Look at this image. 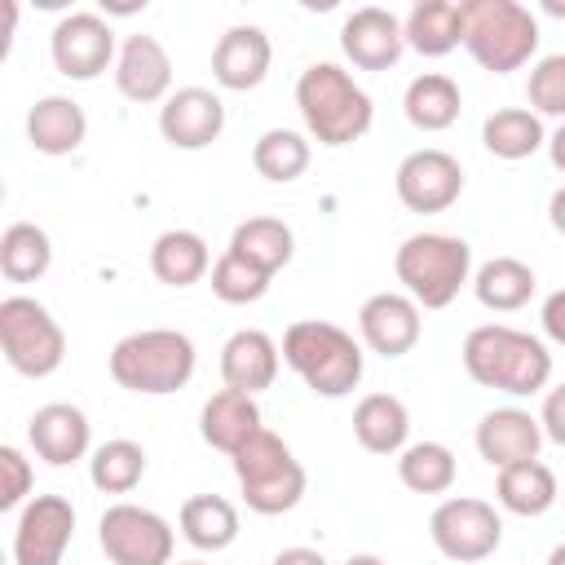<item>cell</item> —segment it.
<instances>
[{
	"mask_svg": "<svg viewBox=\"0 0 565 565\" xmlns=\"http://www.w3.org/2000/svg\"><path fill=\"white\" fill-rule=\"evenodd\" d=\"M539 446H543V424H539V415H530L521 406H494L477 419V455L494 472L539 459Z\"/></svg>",
	"mask_w": 565,
	"mask_h": 565,
	"instance_id": "cell-19",
	"label": "cell"
},
{
	"mask_svg": "<svg viewBox=\"0 0 565 565\" xmlns=\"http://www.w3.org/2000/svg\"><path fill=\"white\" fill-rule=\"evenodd\" d=\"M278 362H282V349L260 327H243L221 344V380H225V388H238V393H252V397L265 393L278 380Z\"/></svg>",
	"mask_w": 565,
	"mask_h": 565,
	"instance_id": "cell-21",
	"label": "cell"
},
{
	"mask_svg": "<svg viewBox=\"0 0 565 565\" xmlns=\"http://www.w3.org/2000/svg\"><path fill=\"white\" fill-rule=\"evenodd\" d=\"M97 543L106 552L110 565H172V547H177V530L141 503H110L97 521Z\"/></svg>",
	"mask_w": 565,
	"mask_h": 565,
	"instance_id": "cell-10",
	"label": "cell"
},
{
	"mask_svg": "<svg viewBox=\"0 0 565 565\" xmlns=\"http://www.w3.org/2000/svg\"><path fill=\"white\" fill-rule=\"evenodd\" d=\"M539 424H543V437H547V441L565 446V384L547 388L543 411H539Z\"/></svg>",
	"mask_w": 565,
	"mask_h": 565,
	"instance_id": "cell-40",
	"label": "cell"
},
{
	"mask_svg": "<svg viewBox=\"0 0 565 565\" xmlns=\"http://www.w3.org/2000/svg\"><path fill=\"white\" fill-rule=\"evenodd\" d=\"M88 137V115L75 97H62V93H49L40 97L31 110H26V141L40 150V154H75Z\"/></svg>",
	"mask_w": 565,
	"mask_h": 565,
	"instance_id": "cell-23",
	"label": "cell"
},
{
	"mask_svg": "<svg viewBox=\"0 0 565 565\" xmlns=\"http://www.w3.org/2000/svg\"><path fill=\"white\" fill-rule=\"evenodd\" d=\"M344 565H388V561H384V556H375V552H353Z\"/></svg>",
	"mask_w": 565,
	"mask_h": 565,
	"instance_id": "cell-45",
	"label": "cell"
},
{
	"mask_svg": "<svg viewBox=\"0 0 565 565\" xmlns=\"http://www.w3.org/2000/svg\"><path fill=\"white\" fill-rule=\"evenodd\" d=\"M115 88L137 106L168 102L172 97V57H168V49L146 31L128 35L119 44V57H115Z\"/></svg>",
	"mask_w": 565,
	"mask_h": 565,
	"instance_id": "cell-17",
	"label": "cell"
},
{
	"mask_svg": "<svg viewBox=\"0 0 565 565\" xmlns=\"http://www.w3.org/2000/svg\"><path fill=\"white\" fill-rule=\"evenodd\" d=\"M358 335L371 353L380 358H402L419 344L424 335V318H419V305L406 296V291H375L362 300L358 309Z\"/></svg>",
	"mask_w": 565,
	"mask_h": 565,
	"instance_id": "cell-14",
	"label": "cell"
},
{
	"mask_svg": "<svg viewBox=\"0 0 565 565\" xmlns=\"http://www.w3.org/2000/svg\"><path fill=\"white\" fill-rule=\"evenodd\" d=\"M525 97H530V110L543 119H565V53H547L530 66V79H525Z\"/></svg>",
	"mask_w": 565,
	"mask_h": 565,
	"instance_id": "cell-38",
	"label": "cell"
},
{
	"mask_svg": "<svg viewBox=\"0 0 565 565\" xmlns=\"http://www.w3.org/2000/svg\"><path fill=\"white\" fill-rule=\"evenodd\" d=\"M49 57H53L57 75L84 84V79H97L106 66H115L119 44H115V31L102 13L79 9V13L57 18V26L49 35Z\"/></svg>",
	"mask_w": 565,
	"mask_h": 565,
	"instance_id": "cell-12",
	"label": "cell"
},
{
	"mask_svg": "<svg viewBox=\"0 0 565 565\" xmlns=\"http://www.w3.org/2000/svg\"><path fill=\"white\" fill-rule=\"evenodd\" d=\"M309 159H313V146L296 128H265L252 146V168L274 185H287V181L305 177Z\"/></svg>",
	"mask_w": 565,
	"mask_h": 565,
	"instance_id": "cell-34",
	"label": "cell"
},
{
	"mask_svg": "<svg viewBox=\"0 0 565 565\" xmlns=\"http://www.w3.org/2000/svg\"><path fill=\"white\" fill-rule=\"evenodd\" d=\"M269 565H327V556L318 547H282Z\"/></svg>",
	"mask_w": 565,
	"mask_h": 565,
	"instance_id": "cell-42",
	"label": "cell"
},
{
	"mask_svg": "<svg viewBox=\"0 0 565 565\" xmlns=\"http://www.w3.org/2000/svg\"><path fill=\"white\" fill-rule=\"evenodd\" d=\"M463 371L472 384L508 393V397H530L543 393L552 380V353L539 335L516 331L508 322H481L463 335Z\"/></svg>",
	"mask_w": 565,
	"mask_h": 565,
	"instance_id": "cell-1",
	"label": "cell"
},
{
	"mask_svg": "<svg viewBox=\"0 0 565 565\" xmlns=\"http://www.w3.org/2000/svg\"><path fill=\"white\" fill-rule=\"evenodd\" d=\"M53 265V243L35 221H13L0 234V274L9 282H35Z\"/></svg>",
	"mask_w": 565,
	"mask_h": 565,
	"instance_id": "cell-35",
	"label": "cell"
},
{
	"mask_svg": "<svg viewBox=\"0 0 565 565\" xmlns=\"http://www.w3.org/2000/svg\"><path fill=\"white\" fill-rule=\"evenodd\" d=\"M547 565H565V543H556V547L547 552Z\"/></svg>",
	"mask_w": 565,
	"mask_h": 565,
	"instance_id": "cell-46",
	"label": "cell"
},
{
	"mask_svg": "<svg viewBox=\"0 0 565 565\" xmlns=\"http://www.w3.org/2000/svg\"><path fill=\"white\" fill-rule=\"evenodd\" d=\"M296 110L318 146H349L371 132V93L340 62H309L296 79Z\"/></svg>",
	"mask_w": 565,
	"mask_h": 565,
	"instance_id": "cell-2",
	"label": "cell"
},
{
	"mask_svg": "<svg viewBox=\"0 0 565 565\" xmlns=\"http://www.w3.org/2000/svg\"><path fill=\"white\" fill-rule=\"evenodd\" d=\"M177 565H207V561H177Z\"/></svg>",
	"mask_w": 565,
	"mask_h": 565,
	"instance_id": "cell-47",
	"label": "cell"
},
{
	"mask_svg": "<svg viewBox=\"0 0 565 565\" xmlns=\"http://www.w3.org/2000/svg\"><path fill=\"white\" fill-rule=\"evenodd\" d=\"M463 49L490 75H512L539 53V18L516 0H459Z\"/></svg>",
	"mask_w": 565,
	"mask_h": 565,
	"instance_id": "cell-6",
	"label": "cell"
},
{
	"mask_svg": "<svg viewBox=\"0 0 565 565\" xmlns=\"http://www.w3.org/2000/svg\"><path fill=\"white\" fill-rule=\"evenodd\" d=\"M269 62H274V44L260 26L243 22V26H230L216 49H212V79L230 93H247L256 84H265L269 75Z\"/></svg>",
	"mask_w": 565,
	"mask_h": 565,
	"instance_id": "cell-20",
	"label": "cell"
},
{
	"mask_svg": "<svg viewBox=\"0 0 565 565\" xmlns=\"http://www.w3.org/2000/svg\"><path fill=\"white\" fill-rule=\"evenodd\" d=\"M539 278L525 260L516 256H490L486 265L472 269V296L490 309V313H516L530 305Z\"/></svg>",
	"mask_w": 565,
	"mask_h": 565,
	"instance_id": "cell-29",
	"label": "cell"
},
{
	"mask_svg": "<svg viewBox=\"0 0 565 565\" xmlns=\"http://www.w3.org/2000/svg\"><path fill=\"white\" fill-rule=\"evenodd\" d=\"M159 132L172 150H207L225 132V102L212 88H172L159 106Z\"/></svg>",
	"mask_w": 565,
	"mask_h": 565,
	"instance_id": "cell-15",
	"label": "cell"
},
{
	"mask_svg": "<svg viewBox=\"0 0 565 565\" xmlns=\"http://www.w3.org/2000/svg\"><path fill=\"white\" fill-rule=\"evenodd\" d=\"M194 362H199L194 340L185 331H172V327L132 331L106 358L110 380L128 393H141V397H163V393L185 388L194 375Z\"/></svg>",
	"mask_w": 565,
	"mask_h": 565,
	"instance_id": "cell-4",
	"label": "cell"
},
{
	"mask_svg": "<svg viewBox=\"0 0 565 565\" xmlns=\"http://www.w3.org/2000/svg\"><path fill=\"white\" fill-rule=\"evenodd\" d=\"M230 459H234V477H238L243 503H247L252 512H260V516H282V512H291V508L305 499V486H309L305 463L291 455V446H287L278 433L260 428V433H256L238 455H230Z\"/></svg>",
	"mask_w": 565,
	"mask_h": 565,
	"instance_id": "cell-7",
	"label": "cell"
},
{
	"mask_svg": "<svg viewBox=\"0 0 565 565\" xmlns=\"http://www.w3.org/2000/svg\"><path fill=\"white\" fill-rule=\"evenodd\" d=\"M353 437L371 455H402L411 446V411L393 393H366L353 406Z\"/></svg>",
	"mask_w": 565,
	"mask_h": 565,
	"instance_id": "cell-24",
	"label": "cell"
},
{
	"mask_svg": "<svg viewBox=\"0 0 565 565\" xmlns=\"http://www.w3.org/2000/svg\"><path fill=\"white\" fill-rule=\"evenodd\" d=\"M428 534H433V547H437L446 561L477 565V561H486V556L499 552V543H503V516H499L494 503H486V499L450 494V499H441V503L433 508Z\"/></svg>",
	"mask_w": 565,
	"mask_h": 565,
	"instance_id": "cell-9",
	"label": "cell"
},
{
	"mask_svg": "<svg viewBox=\"0 0 565 565\" xmlns=\"http://www.w3.org/2000/svg\"><path fill=\"white\" fill-rule=\"evenodd\" d=\"M177 530L194 552H225L238 539V508L225 494H190L177 512Z\"/></svg>",
	"mask_w": 565,
	"mask_h": 565,
	"instance_id": "cell-27",
	"label": "cell"
},
{
	"mask_svg": "<svg viewBox=\"0 0 565 565\" xmlns=\"http://www.w3.org/2000/svg\"><path fill=\"white\" fill-rule=\"evenodd\" d=\"M207 282H212V296H216V300H225V305H256V300L269 291L274 274H265V269L247 265V260H243V256H234V252H221V256L212 260Z\"/></svg>",
	"mask_w": 565,
	"mask_h": 565,
	"instance_id": "cell-37",
	"label": "cell"
},
{
	"mask_svg": "<svg viewBox=\"0 0 565 565\" xmlns=\"http://www.w3.org/2000/svg\"><path fill=\"white\" fill-rule=\"evenodd\" d=\"M539 322H543V335H547L552 344H561V349H565V287H561V291H552V296L543 300Z\"/></svg>",
	"mask_w": 565,
	"mask_h": 565,
	"instance_id": "cell-41",
	"label": "cell"
},
{
	"mask_svg": "<svg viewBox=\"0 0 565 565\" xmlns=\"http://www.w3.org/2000/svg\"><path fill=\"white\" fill-rule=\"evenodd\" d=\"M455 477H459V463L446 441H411L397 455V481L411 494H446Z\"/></svg>",
	"mask_w": 565,
	"mask_h": 565,
	"instance_id": "cell-33",
	"label": "cell"
},
{
	"mask_svg": "<svg viewBox=\"0 0 565 565\" xmlns=\"http://www.w3.org/2000/svg\"><path fill=\"white\" fill-rule=\"evenodd\" d=\"M402 110L411 119V128L419 132H446L450 124H459V110H463V93L450 75L441 71H424L406 84L402 93Z\"/></svg>",
	"mask_w": 565,
	"mask_h": 565,
	"instance_id": "cell-25",
	"label": "cell"
},
{
	"mask_svg": "<svg viewBox=\"0 0 565 565\" xmlns=\"http://www.w3.org/2000/svg\"><path fill=\"white\" fill-rule=\"evenodd\" d=\"M75 539V508L66 494H31L13 525V565H62Z\"/></svg>",
	"mask_w": 565,
	"mask_h": 565,
	"instance_id": "cell-13",
	"label": "cell"
},
{
	"mask_svg": "<svg viewBox=\"0 0 565 565\" xmlns=\"http://www.w3.org/2000/svg\"><path fill=\"white\" fill-rule=\"evenodd\" d=\"M225 252L243 256L247 265H256V269H265V274H278V269L296 256V234H291V225L278 221V216H247V221L234 225Z\"/></svg>",
	"mask_w": 565,
	"mask_h": 565,
	"instance_id": "cell-32",
	"label": "cell"
},
{
	"mask_svg": "<svg viewBox=\"0 0 565 565\" xmlns=\"http://www.w3.org/2000/svg\"><path fill=\"white\" fill-rule=\"evenodd\" d=\"M31 481H35L31 459L18 446H0V512L22 508L31 494Z\"/></svg>",
	"mask_w": 565,
	"mask_h": 565,
	"instance_id": "cell-39",
	"label": "cell"
},
{
	"mask_svg": "<svg viewBox=\"0 0 565 565\" xmlns=\"http://www.w3.org/2000/svg\"><path fill=\"white\" fill-rule=\"evenodd\" d=\"M150 274L168 287H194L212 274L207 238L194 230H163L150 247Z\"/></svg>",
	"mask_w": 565,
	"mask_h": 565,
	"instance_id": "cell-26",
	"label": "cell"
},
{
	"mask_svg": "<svg viewBox=\"0 0 565 565\" xmlns=\"http://www.w3.org/2000/svg\"><path fill=\"white\" fill-rule=\"evenodd\" d=\"M393 274L419 309H446L472 282V247L459 234L424 230L393 252Z\"/></svg>",
	"mask_w": 565,
	"mask_h": 565,
	"instance_id": "cell-5",
	"label": "cell"
},
{
	"mask_svg": "<svg viewBox=\"0 0 565 565\" xmlns=\"http://www.w3.org/2000/svg\"><path fill=\"white\" fill-rule=\"evenodd\" d=\"M26 441L49 468H71L93 446V424L71 402H49L26 419Z\"/></svg>",
	"mask_w": 565,
	"mask_h": 565,
	"instance_id": "cell-18",
	"label": "cell"
},
{
	"mask_svg": "<svg viewBox=\"0 0 565 565\" xmlns=\"http://www.w3.org/2000/svg\"><path fill=\"white\" fill-rule=\"evenodd\" d=\"M547 159L556 172H565V119L556 124V132H547Z\"/></svg>",
	"mask_w": 565,
	"mask_h": 565,
	"instance_id": "cell-43",
	"label": "cell"
},
{
	"mask_svg": "<svg viewBox=\"0 0 565 565\" xmlns=\"http://www.w3.org/2000/svg\"><path fill=\"white\" fill-rule=\"evenodd\" d=\"M340 53L358 66V71H388L397 66V57L406 53V31L402 18L380 9V4H362L344 18L340 26Z\"/></svg>",
	"mask_w": 565,
	"mask_h": 565,
	"instance_id": "cell-16",
	"label": "cell"
},
{
	"mask_svg": "<svg viewBox=\"0 0 565 565\" xmlns=\"http://www.w3.org/2000/svg\"><path fill=\"white\" fill-rule=\"evenodd\" d=\"M260 428H265V419H260L256 397L252 393H238V388H216L203 402V411H199V433L221 455H238Z\"/></svg>",
	"mask_w": 565,
	"mask_h": 565,
	"instance_id": "cell-22",
	"label": "cell"
},
{
	"mask_svg": "<svg viewBox=\"0 0 565 565\" xmlns=\"http://www.w3.org/2000/svg\"><path fill=\"white\" fill-rule=\"evenodd\" d=\"M481 146L494 159L516 163V159H530V154H539L547 146V128L530 106H499L481 124Z\"/></svg>",
	"mask_w": 565,
	"mask_h": 565,
	"instance_id": "cell-30",
	"label": "cell"
},
{
	"mask_svg": "<svg viewBox=\"0 0 565 565\" xmlns=\"http://www.w3.org/2000/svg\"><path fill=\"white\" fill-rule=\"evenodd\" d=\"M146 477V450L141 441L128 437H110L88 455V481L102 494H132Z\"/></svg>",
	"mask_w": 565,
	"mask_h": 565,
	"instance_id": "cell-36",
	"label": "cell"
},
{
	"mask_svg": "<svg viewBox=\"0 0 565 565\" xmlns=\"http://www.w3.org/2000/svg\"><path fill=\"white\" fill-rule=\"evenodd\" d=\"M0 349L18 375L44 380L66 362V331L35 296H4L0 300Z\"/></svg>",
	"mask_w": 565,
	"mask_h": 565,
	"instance_id": "cell-8",
	"label": "cell"
},
{
	"mask_svg": "<svg viewBox=\"0 0 565 565\" xmlns=\"http://www.w3.org/2000/svg\"><path fill=\"white\" fill-rule=\"evenodd\" d=\"M393 190L406 212H419V216L446 212L463 194V163L441 146H419L397 163Z\"/></svg>",
	"mask_w": 565,
	"mask_h": 565,
	"instance_id": "cell-11",
	"label": "cell"
},
{
	"mask_svg": "<svg viewBox=\"0 0 565 565\" xmlns=\"http://www.w3.org/2000/svg\"><path fill=\"white\" fill-rule=\"evenodd\" d=\"M494 499L512 516H543L556 503V472L543 459H525L512 468H499L494 477Z\"/></svg>",
	"mask_w": 565,
	"mask_h": 565,
	"instance_id": "cell-31",
	"label": "cell"
},
{
	"mask_svg": "<svg viewBox=\"0 0 565 565\" xmlns=\"http://www.w3.org/2000/svg\"><path fill=\"white\" fill-rule=\"evenodd\" d=\"M547 221H552L556 234H565V185L552 190V199H547Z\"/></svg>",
	"mask_w": 565,
	"mask_h": 565,
	"instance_id": "cell-44",
	"label": "cell"
},
{
	"mask_svg": "<svg viewBox=\"0 0 565 565\" xmlns=\"http://www.w3.org/2000/svg\"><path fill=\"white\" fill-rule=\"evenodd\" d=\"M282 362L305 380V388L313 397H349L362 384V344L327 322V318H300L282 331Z\"/></svg>",
	"mask_w": 565,
	"mask_h": 565,
	"instance_id": "cell-3",
	"label": "cell"
},
{
	"mask_svg": "<svg viewBox=\"0 0 565 565\" xmlns=\"http://www.w3.org/2000/svg\"><path fill=\"white\" fill-rule=\"evenodd\" d=\"M406 49H415L419 57H446L463 44V13L459 0H419L406 18Z\"/></svg>",
	"mask_w": 565,
	"mask_h": 565,
	"instance_id": "cell-28",
	"label": "cell"
}]
</instances>
